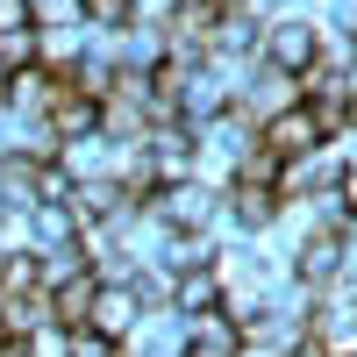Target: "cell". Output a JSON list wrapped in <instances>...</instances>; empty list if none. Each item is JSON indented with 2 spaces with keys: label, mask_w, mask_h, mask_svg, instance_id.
I'll return each instance as SVG.
<instances>
[{
  "label": "cell",
  "mask_w": 357,
  "mask_h": 357,
  "mask_svg": "<svg viewBox=\"0 0 357 357\" xmlns=\"http://www.w3.org/2000/svg\"><path fill=\"white\" fill-rule=\"evenodd\" d=\"M222 293H229V286H222V272H215V257H207V264H186V272L172 279V307H178V314H215Z\"/></svg>",
  "instance_id": "cell-4"
},
{
  "label": "cell",
  "mask_w": 357,
  "mask_h": 357,
  "mask_svg": "<svg viewBox=\"0 0 357 357\" xmlns=\"http://www.w3.org/2000/svg\"><path fill=\"white\" fill-rule=\"evenodd\" d=\"M72 357H122L107 336H93V329H72Z\"/></svg>",
  "instance_id": "cell-10"
},
{
  "label": "cell",
  "mask_w": 357,
  "mask_h": 357,
  "mask_svg": "<svg viewBox=\"0 0 357 357\" xmlns=\"http://www.w3.org/2000/svg\"><path fill=\"white\" fill-rule=\"evenodd\" d=\"M229 215L243 222V229H264L279 215V186L272 178H250V172H236V186H229Z\"/></svg>",
  "instance_id": "cell-5"
},
{
  "label": "cell",
  "mask_w": 357,
  "mask_h": 357,
  "mask_svg": "<svg viewBox=\"0 0 357 357\" xmlns=\"http://www.w3.org/2000/svg\"><path fill=\"white\" fill-rule=\"evenodd\" d=\"M8 79H15V72H8V65H0V107H8Z\"/></svg>",
  "instance_id": "cell-11"
},
{
  "label": "cell",
  "mask_w": 357,
  "mask_h": 357,
  "mask_svg": "<svg viewBox=\"0 0 357 357\" xmlns=\"http://www.w3.org/2000/svg\"><path fill=\"white\" fill-rule=\"evenodd\" d=\"M93 272H72V279H57L50 286V321L57 329H86V307H93Z\"/></svg>",
  "instance_id": "cell-7"
},
{
  "label": "cell",
  "mask_w": 357,
  "mask_h": 357,
  "mask_svg": "<svg viewBox=\"0 0 357 357\" xmlns=\"http://www.w3.org/2000/svg\"><path fill=\"white\" fill-rule=\"evenodd\" d=\"M257 151L272 158V165H293V158L321 151V136H314V122H307V107L293 100L286 114H272V122H257Z\"/></svg>",
  "instance_id": "cell-3"
},
{
  "label": "cell",
  "mask_w": 357,
  "mask_h": 357,
  "mask_svg": "<svg viewBox=\"0 0 357 357\" xmlns=\"http://www.w3.org/2000/svg\"><path fill=\"white\" fill-rule=\"evenodd\" d=\"M136 321H143V293L122 286V279H100V286H93V307H86V329L107 336V343H122Z\"/></svg>",
  "instance_id": "cell-2"
},
{
  "label": "cell",
  "mask_w": 357,
  "mask_h": 357,
  "mask_svg": "<svg viewBox=\"0 0 357 357\" xmlns=\"http://www.w3.org/2000/svg\"><path fill=\"white\" fill-rule=\"evenodd\" d=\"M243 350V336H236V321L215 307V314H193V329H186V357H236Z\"/></svg>",
  "instance_id": "cell-6"
},
{
  "label": "cell",
  "mask_w": 357,
  "mask_h": 357,
  "mask_svg": "<svg viewBox=\"0 0 357 357\" xmlns=\"http://www.w3.org/2000/svg\"><path fill=\"white\" fill-rule=\"evenodd\" d=\"M22 36H36V8L29 0H0V43H22Z\"/></svg>",
  "instance_id": "cell-9"
},
{
  "label": "cell",
  "mask_w": 357,
  "mask_h": 357,
  "mask_svg": "<svg viewBox=\"0 0 357 357\" xmlns=\"http://www.w3.org/2000/svg\"><path fill=\"white\" fill-rule=\"evenodd\" d=\"M257 57H264V72L301 79V72L314 65V57H321V29H314V22H301V15H279V22H264Z\"/></svg>",
  "instance_id": "cell-1"
},
{
  "label": "cell",
  "mask_w": 357,
  "mask_h": 357,
  "mask_svg": "<svg viewBox=\"0 0 357 357\" xmlns=\"http://www.w3.org/2000/svg\"><path fill=\"white\" fill-rule=\"evenodd\" d=\"M79 22L114 36V29H136V8H129V0H79Z\"/></svg>",
  "instance_id": "cell-8"
}]
</instances>
